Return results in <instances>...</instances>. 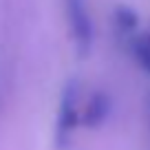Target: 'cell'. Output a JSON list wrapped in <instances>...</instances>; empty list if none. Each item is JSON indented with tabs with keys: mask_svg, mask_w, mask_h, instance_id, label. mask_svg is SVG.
I'll return each instance as SVG.
<instances>
[{
	"mask_svg": "<svg viewBox=\"0 0 150 150\" xmlns=\"http://www.w3.org/2000/svg\"><path fill=\"white\" fill-rule=\"evenodd\" d=\"M80 112H82V97L80 84L75 80H69L62 86L60 104H57V117H55V144L57 148H64L73 132L80 126Z\"/></svg>",
	"mask_w": 150,
	"mask_h": 150,
	"instance_id": "6da1fadb",
	"label": "cell"
},
{
	"mask_svg": "<svg viewBox=\"0 0 150 150\" xmlns=\"http://www.w3.org/2000/svg\"><path fill=\"white\" fill-rule=\"evenodd\" d=\"M66 11H69V20H71L75 40L86 49L91 44V35H93V24H91L86 2L84 0H66Z\"/></svg>",
	"mask_w": 150,
	"mask_h": 150,
	"instance_id": "7a4b0ae2",
	"label": "cell"
},
{
	"mask_svg": "<svg viewBox=\"0 0 150 150\" xmlns=\"http://www.w3.org/2000/svg\"><path fill=\"white\" fill-rule=\"evenodd\" d=\"M108 112H110V97H108L104 91H97V93H93L86 99V104L82 106L80 119L88 128H97V126L104 124V119L108 117Z\"/></svg>",
	"mask_w": 150,
	"mask_h": 150,
	"instance_id": "3957f363",
	"label": "cell"
},
{
	"mask_svg": "<svg viewBox=\"0 0 150 150\" xmlns=\"http://www.w3.org/2000/svg\"><path fill=\"white\" fill-rule=\"evenodd\" d=\"M132 53L139 66L150 73V31H144L132 40Z\"/></svg>",
	"mask_w": 150,
	"mask_h": 150,
	"instance_id": "277c9868",
	"label": "cell"
}]
</instances>
